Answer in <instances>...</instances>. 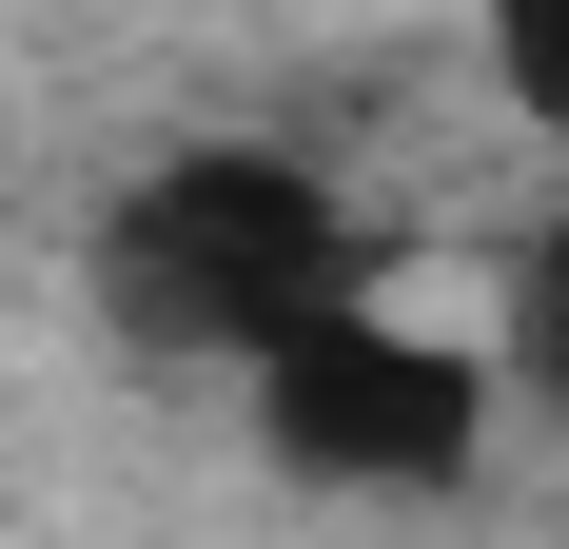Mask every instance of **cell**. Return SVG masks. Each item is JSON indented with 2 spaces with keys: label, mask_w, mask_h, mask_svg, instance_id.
Masks as SVG:
<instances>
[{
  "label": "cell",
  "mask_w": 569,
  "mask_h": 549,
  "mask_svg": "<svg viewBox=\"0 0 569 549\" xmlns=\"http://www.w3.org/2000/svg\"><path fill=\"white\" fill-rule=\"evenodd\" d=\"M118 315L158 353H236L276 373L315 315H353V217L295 158H177L138 217H118Z\"/></svg>",
  "instance_id": "6da1fadb"
},
{
  "label": "cell",
  "mask_w": 569,
  "mask_h": 549,
  "mask_svg": "<svg viewBox=\"0 0 569 549\" xmlns=\"http://www.w3.org/2000/svg\"><path fill=\"white\" fill-rule=\"evenodd\" d=\"M491 79H511V99L569 138V0H491Z\"/></svg>",
  "instance_id": "3957f363"
},
{
  "label": "cell",
  "mask_w": 569,
  "mask_h": 549,
  "mask_svg": "<svg viewBox=\"0 0 569 549\" xmlns=\"http://www.w3.org/2000/svg\"><path fill=\"white\" fill-rule=\"evenodd\" d=\"M530 392H569V236L530 256Z\"/></svg>",
  "instance_id": "277c9868"
},
{
  "label": "cell",
  "mask_w": 569,
  "mask_h": 549,
  "mask_svg": "<svg viewBox=\"0 0 569 549\" xmlns=\"http://www.w3.org/2000/svg\"><path fill=\"white\" fill-rule=\"evenodd\" d=\"M471 432H491V392H471L432 333H393V315H315L276 373H256V451L315 471V491H452Z\"/></svg>",
  "instance_id": "7a4b0ae2"
}]
</instances>
